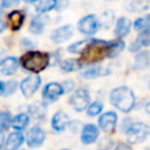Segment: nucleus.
<instances>
[{
	"label": "nucleus",
	"mask_w": 150,
	"mask_h": 150,
	"mask_svg": "<svg viewBox=\"0 0 150 150\" xmlns=\"http://www.w3.org/2000/svg\"><path fill=\"white\" fill-rule=\"evenodd\" d=\"M20 63L26 70L38 74L45 70L49 66V53L39 52V50H28L21 56Z\"/></svg>",
	"instance_id": "obj_1"
},
{
	"label": "nucleus",
	"mask_w": 150,
	"mask_h": 150,
	"mask_svg": "<svg viewBox=\"0 0 150 150\" xmlns=\"http://www.w3.org/2000/svg\"><path fill=\"white\" fill-rule=\"evenodd\" d=\"M109 98H110V103L123 112L131 111L136 102L132 90L128 87H118L112 89Z\"/></svg>",
	"instance_id": "obj_2"
},
{
	"label": "nucleus",
	"mask_w": 150,
	"mask_h": 150,
	"mask_svg": "<svg viewBox=\"0 0 150 150\" xmlns=\"http://www.w3.org/2000/svg\"><path fill=\"white\" fill-rule=\"evenodd\" d=\"M149 134H150V128L148 124L143 122L131 123V125L125 131L127 139L131 144H137V143L143 142L149 136Z\"/></svg>",
	"instance_id": "obj_3"
},
{
	"label": "nucleus",
	"mask_w": 150,
	"mask_h": 150,
	"mask_svg": "<svg viewBox=\"0 0 150 150\" xmlns=\"http://www.w3.org/2000/svg\"><path fill=\"white\" fill-rule=\"evenodd\" d=\"M89 102H90V94L87 89H83V88L76 89L69 98L70 105L73 107L74 110H76L79 112L84 111V109L88 108Z\"/></svg>",
	"instance_id": "obj_4"
},
{
	"label": "nucleus",
	"mask_w": 150,
	"mask_h": 150,
	"mask_svg": "<svg viewBox=\"0 0 150 150\" xmlns=\"http://www.w3.org/2000/svg\"><path fill=\"white\" fill-rule=\"evenodd\" d=\"M41 86V77L38 74H33L30 76L25 77L20 82V90L25 97H30L35 94V91Z\"/></svg>",
	"instance_id": "obj_5"
},
{
	"label": "nucleus",
	"mask_w": 150,
	"mask_h": 150,
	"mask_svg": "<svg viewBox=\"0 0 150 150\" xmlns=\"http://www.w3.org/2000/svg\"><path fill=\"white\" fill-rule=\"evenodd\" d=\"M98 27H100L98 19L94 14H88V15L83 16L82 19H80V21L77 22V29H79V32L82 33V34H84V35L95 34L97 32Z\"/></svg>",
	"instance_id": "obj_6"
},
{
	"label": "nucleus",
	"mask_w": 150,
	"mask_h": 150,
	"mask_svg": "<svg viewBox=\"0 0 150 150\" xmlns=\"http://www.w3.org/2000/svg\"><path fill=\"white\" fill-rule=\"evenodd\" d=\"M63 89L61 83L57 82H49L45 86V89L42 91V98L45 103H53L59 100L61 95H63Z\"/></svg>",
	"instance_id": "obj_7"
},
{
	"label": "nucleus",
	"mask_w": 150,
	"mask_h": 150,
	"mask_svg": "<svg viewBox=\"0 0 150 150\" xmlns=\"http://www.w3.org/2000/svg\"><path fill=\"white\" fill-rule=\"evenodd\" d=\"M45 141H46V132L40 127H32L26 135V142L29 148L41 146Z\"/></svg>",
	"instance_id": "obj_8"
},
{
	"label": "nucleus",
	"mask_w": 150,
	"mask_h": 150,
	"mask_svg": "<svg viewBox=\"0 0 150 150\" xmlns=\"http://www.w3.org/2000/svg\"><path fill=\"white\" fill-rule=\"evenodd\" d=\"M100 136V131H98V128L95 125V124H91V123H87L82 127V130H81V142L86 145H89V144H93L97 141Z\"/></svg>",
	"instance_id": "obj_9"
},
{
	"label": "nucleus",
	"mask_w": 150,
	"mask_h": 150,
	"mask_svg": "<svg viewBox=\"0 0 150 150\" xmlns=\"http://www.w3.org/2000/svg\"><path fill=\"white\" fill-rule=\"evenodd\" d=\"M74 34V27L71 25H64L53 30L50 39L54 43H62L69 40Z\"/></svg>",
	"instance_id": "obj_10"
},
{
	"label": "nucleus",
	"mask_w": 150,
	"mask_h": 150,
	"mask_svg": "<svg viewBox=\"0 0 150 150\" xmlns=\"http://www.w3.org/2000/svg\"><path fill=\"white\" fill-rule=\"evenodd\" d=\"M116 123H117V115L114 111H107L102 114L98 118V125L105 132L112 131Z\"/></svg>",
	"instance_id": "obj_11"
},
{
	"label": "nucleus",
	"mask_w": 150,
	"mask_h": 150,
	"mask_svg": "<svg viewBox=\"0 0 150 150\" xmlns=\"http://www.w3.org/2000/svg\"><path fill=\"white\" fill-rule=\"evenodd\" d=\"M19 64H20L19 59H16L14 56L5 57L4 60L0 61V73L6 75V76L13 75V74L16 73V70L19 68Z\"/></svg>",
	"instance_id": "obj_12"
},
{
	"label": "nucleus",
	"mask_w": 150,
	"mask_h": 150,
	"mask_svg": "<svg viewBox=\"0 0 150 150\" xmlns=\"http://www.w3.org/2000/svg\"><path fill=\"white\" fill-rule=\"evenodd\" d=\"M23 141H25V136L22 135V132L15 130L8 135L7 139L5 141L4 149L5 150H18L22 145Z\"/></svg>",
	"instance_id": "obj_13"
},
{
	"label": "nucleus",
	"mask_w": 150,
	"mask_h": 150,
	"mask_svg": "<svg viewBox=\"0 0 150 150\" xmlns=\"http://www.w3.org/2000/svg\"><path fill=\"white\" fill-rule=\"evenodd\" d=\"M48 25V16L46 14H39L34 16L29 25V32L32 34H41Z\"/></svg>",
	"instance_id": "obj_14"
},
{
	"label": "nucleus",
	"mask_w": 150,
	"mask_h": 150,
	"mask_svg": "<svg viewBox=\"0 0 150 150\" xmlns=\"http://www.w3.org/2000/svg\"><path fill=\"white\" fill-rule=\"evenodd\" d=\"M69 123V117L67 115V112H64L63 110H59L53 115L52 118V127L54 130L56 131H63Z\"/></svg>",
	"instance_id": "obj_15"
},
{
	"label": "nucleus",
	"mask_w": 150,
	"mask_h": 150,
	"mask_svg": "<svg viewBox=\"0 0 150 150\" xmlns=\"http://www.w3.org/2000/svg\"><path fill=\"white\" fill-rule=\"evenodd\" d=\"M108 74H109V70L107 68H104L102 66H91L88 69L82 70L80 74V77H82L84 80H91V79H95L98 76H104Z\"/></svg>",
	"instance_id": "obj_16"
},
{
	"label": "nucleus",
	"mask_w": 150,
	"mask_h": 150,
	"mask_svg": "<svg viewBox=\"0 0 150 150\" xmlns=\"http://www.w3.org/2000/svg\"><path fill=\"white\" fill-rule=\"evenodd\" d=\"M146 46H150V28L149 29H144L138 34L136 40L130 46V50L131 52H137L141 48L146 47Z\"/></svg>",
	"instance_id": "obj_17"
},
{
	"label": "nucleus",
	"mask_w": 150,
	"mask_h": 150,
	"mask_svg": "<svg viewBox=\"0 0 150 150\" xmlns=\"http://www.w3.org/2000/svg\"><path fill=\"white\" fill-rule=\"evenodd\" d=\"M47 114V105L45 102H36L28 107V115L35 120H43Z\"/></svg>",
	"instance_id": "obj_18"
},
{
	"label": "nucleus",
	"mask_w": 150,
	"mask_h": 150,
	"mask_svg": "<svg viewBox=\"0 0 150 150\" xmlns=\"http://www.w3.org/2000/svg\"><path fill=\"white\" fill-rule=\"evenodd\" d=\"M30 116L26 112H20L18 115H15L14 117H12V122H11V125L16 130V131H22L25 130L28 124H29V118Z\"/></svg>",
	"instance_id": "obj_19"
},
{
	"label": "nucleus",
	"mask_w": 150,
	"mask_h": 150,
	"mask_svg": "<svg viewBox=\"0 0 150 150\" xmlns=\"http://www.w3.org/2000/svg\"><path fill=\"white\" fill-rule=\"evenodd\" d=\"M25 21V14L21 11H12L8 14V22L12 30H19Z\"/></svg>",
	"instance_id": "obj_20"
},
{
	"label": "nucleus",
	"mask_w": 150,
	"mask_h": 150,
	"mask_svg": "<svg viewBox=\"0 0 150 150\" xmlns=\"http://www.w3.org/2000/svg\"><path fill=\"white\" fill-rule=\"evenodd\" d=\"M131 29V21L128 18H120L116 22L115 27V34L118 38H124L130 33Z\"/></svg>",
	"instance_id": "obj_21"
},
{
	"label": "nucleus",
	"mask_w": 150,
	"mask_h": 150,
	"mask_svg": "<svg viewBox=\"0 0 150 150\" xmlns=\"http://www.w3.org/2000/svg\"><path fill=\"white\" fill-rule=\"evenodd\" d=\"M150 64V53L146 50H141L137 53L134 61V69H144Z\"/></svg>",
	"instance_id": "obj_22"
},
{
	"label": "nucleus",
	"mask_w": 150,
	"mask_h": 150,
	"mask_svg": "<svg viewBox=\"0 0 150 150\" xmlns=\"http://www.w3.org/2000/svg\"><path fill=\"white\" fill-rule=\"evenodd\" d=\"M82 67H83L82 62L80 60H76V59H67V60L61 61V63H60L61 70L66 71V73H71V71L79 70Z\"/></svg>",
	"instance_id": "obj_23"
},
{
	"label": "nucleus",
	"mask_w": 150,
	"mask_h": 150,
	"mask_svg": "<svg viewBox=\"0 0 150 150\" xmlns=\"http://www.w3.org/2000/svg\"><path fill=\"white\" fill-rule=\"evenodd\" d=\"M123 49H124V42L123 41H121V40L107 41V52H108V56L109 57L116 56Z\"/></svg>",
	"instance_id": "obj_24"
},
{
	"label": "nucleus",
	"mask_w": 150,
	"mask_h": 150,
	"mask_svg": "<svg viewBox=\"0 0 150 150\" xmlns=\"http://www.w3.org/2000/svg\"><path fill=\"white\" fill-rule=\"evenodd\" d=\"M91 39H87V40H80L75 43H71L69 47H68V52L69 53H73V54H82L86 48L88 47V45L90 43Z\"/></svg>",
	"instance_id": "obj_25"
},
{
	"label": "nucleus",
	"mask_w": 150,
	"mask_h": 150,
	"mask_svg": "<svg viewBox=\"0 0 150 150\" xmlns=\"http://www.w3.org/2000/svg\"><path fill=\"white\" fill-rule=\"evenodd\" d=\"M56 4H57V0H40L36 5V11L40 14L47 13V12L54 9L56 7Z\"/></svg>",
	"instance_id": "obj_26"
},
{
	"label": "nucleus",
	"mask_w": 150,
	"mask_h": 150,
	"mask_svg": "<svg viewBox=\"0 0 150 150\" xmlns=\"http://www.w3.org/2000/svg\"><path fill=\"white\" fill-rule=\"evenodd\" d=\"M149 5L144 0H132L127 5V9L130 12H143L148 9Z\"/></svg>",
	"instance_id": "obj_27"
},
{
	"label": "nucleus",
	"mask_w": 150,
	"mask_h": 150,
	"mask_svg": "<svg viewBox=\"0 0 150 150\" xmlns=\"http://www.w3.org/2000/svg\"><path fill=\"white\" fill-rule=\"evenodd\" d=\"M114 18H115V15H114L112 11H105L101 14V16L98 19V23L104 28H109L114 21Z\"/></svg>",
	"instance_id": "obj_28"
},
{
	"label": "nucleus",
	"mask_w": 150,
	"mask_h": 150,
	"mask_svg": "<svg viewBox=\"0 0 150 150\" xmlns=\"http://www.w3.org/2000/svg\"><path fill=\"white\" fill-rule=\"evenodd\" d=\"M12 122V115L9 111H0V130H6L9 128Z\"/></svg>",
	"instance_id": "obj_29"
},
{
	"label": "nucleus",
	"mask_w": 150,
	"mask_h": 150,
	"mask_svg": "<svg viewBox=\"0 0 150 150\" xmlns=\"http://www.w3.org/2000/svg\"><path fill=\"white\" fill-rule=\"evenodd\" d=\"M134 26H135V29L141 30V32L144 30V29H149L150 28V14H148V15H145L143 18L137 19L135 21Z\"/></svg>",
	"instance_id": "obj_30"
},
{
	"label": "nucleus",
	"mask_w": 150,
	"mask_h": 150,
	"mask_svg": "<svg viewBox=\"0 0 150 150\" xmlns=\"http://www.w3.org/2000/svg\"><path fill=\"white\" fill-rule=\"evenodd\" d=\"M102 109H103L102 102L95 101V102H93V103H90V104L88 105V108H87V115L94 117V116L98 115V114L102 111Z\"/></svg>",
	"instance_id": "obj_31"
},
{
	"label": "nucleus",
	"mask_w": 150,
	"mask_h": 150,
	"mask_svg": "<svg viewBox=\"0 0 150 150\" xmlns=\"http://www.w3.org/2000/svg\"><path fill=\"white\" fill-rule=\"evenodd\" d=\"M18 89V82L14 80H9L8 82L5 83V90H4V95L8 96L12 95L13 93H15V90Z\"/></svg>",
	"instance_id": "obj_32"
},
{
	"label": "nucleus",
	"mask_w": 150,
	"mask_h": 150,
	"mask_svg": "<svg viewBox=\"0 0 150 150\" xmlns=\"http://www.w3.org/2000/svg\"><path fill=\"white\" fill-rule=\"evenodd\" d=\"M61 86H62L63 93H69L75 88V82L73 80H66L61 83Z\"/></svg>",
	"instance_id": "obj_33"
},
{
	"label": "nucleus",
	"mask_w": 150,
	"mask_h": 150,
	"mask_svg": "<svg viewBox=\"0 0 150 150\" xmlns=\"http://www.w3.org/2000/svg\"><path fill=\"white\" fill-rule=\"evenodd\" d=\"M21 0H1V7L2 8H9V7H15L20 4Z\"/></svg>",
	"instance_id": "obj_34"
},
{
	"label": "nucleus",
	"mask_w": 150,
	"mask_h": 150,
	"mask_svg": "<svg viewBox=\"0 0 150 150\" xmlns=\"http://www.w3.org/2000/svg\"><path fill=\"white\" fill-rule=\"evenodd\" d=\"M68 127H69V129H70V131L71 132H77L79 130H80V127H83L82 124H81V122L80 121H70L69 123H68Z\"/></svg>",
	"instance_id": "obj_35"
},
{
	"label": "nucleus",
	"mask_w": 150,
	"mask_h": 150,
	"mask_svg": "<svg viewBox=\"0 0 150 150\" xmlns=\"http://www.w3.org/2000/svg\"><path fill=\"white\" fill-rule=\"evenodd\" d=\"M68 4H69L68 0H57V4H56V7L55 8L57 11H62V9H64V8L68 7Z\"/></svg>",
	"instance_id": "obj_36"
},
{
	"label": "nucleus",
	"mask_w": 150,
	"mask_h": 150,
	"mask_svg": "<svg viewBox=\"0 0 150 150\" xmlns=\"http://www.w3.org/2000/svg\"><path fill=\"white\" fill-rule=\"evenodd\" d=\"M115 150H132V149L130 148V145L124 144V143H121V144H118V145L115 148Z\"/></svg>",
	"instance_id": "obj_37"
},
{
	"label": "nucleus",
	"mask_w": 150,
	"mask_h": 150,
	"mask_svg": "<svg viewBox=\"0 0 150 150\" xmlns=\"http://www.w3.org/2000/svg\"><path fill=\"white\" fill-rule=\"evenodd\" d=\"M6 27H7L6 22H5L4 20H0V33H2V32L6 29Z\"/></svg>",
	"instance_id": "obj_38"
},
{
	"label": "nucleus",
	"mask_w": 150,
	"mask_h": 150,
	"mask_svg": "<svg viewBox=\"0 0 150 150\" xmlns=\"http://www.w3.org/2000/svg\"><path fill=\"white\" fill-rule=\"evenodd\" d=\"M4 143H5V135H4V131L0 130V148L4 145Z\"/></svg>",
	"instance_id": "obj_39"
},
{
	"label": "nucleus",
	"mask_w": 150,
	"mask_h": 150,
	"mask_svg": "<svg viewBox=\"0 0 150 150\" xmlns=\"http://www.w3.org/2000/svg\"><path fill=\"white\" fill-rule=\"evenodd\" d=\"M4 90H5V82L0 81V95H4Z\"/></svg>",
	"instance_id": "obj_40"
},
{
	"label": "nucleus",
	"mask_w": 150,
	"mask_h": 150,
	"mask_svg": "<svg viewBox=\"0 0 150 150\" xmlns=\"http://www.w3.org/2000/svg\"><path fill=\"white\" fill-rule=\"evenodd\" d=\"M145 110H146V112H149V114H150V102H149V103H146V105H145Z\"/></svg>",
	"instance_id": "obj_41"
},
{
	"label": "nucleus",
	"mask_w": 150,
	"mask_h": 150,
	"mask_svg": "<svg viewBox=\"0 0 150 150\" xmlns=\"http://www.w3.org/2000/svg\"><path fill=\"white\" fill-rule=\"evenodd\" d=\"M25 1H26V2H30V4H32V2H36L38 0H25Z\"/></svg>",
	"instance_id": "obj_42"
},
{
	"label": "nucleus",
	"mask_w": 150,
	"mask_h": 150,
	"mask_svg": "<svg viewBox=\"0 0 150 150\" xmlns=\"http://www.w3.org/2000/svg\"><path fill=\"white\" fill-rule=\"evenodd\" d=\"M61 150H69V149H61Z\"/></svg>",
	"instance_id": "obj_43"
},
{
	"label": "nucleus",
	"mask_w": 150,
	"mask_h": 150,
	"mask_svg": "<svg viewBox=\"0 0 150 150\" xmlns=\"http://www.w3.org/2000/svg\"><path fill=\"white\" fill-rule=\"evenodd\" d=\"M149 88H150V83H149Z\"/></svg>",
	"instance_id": "obj_44"
}]
</instances>
